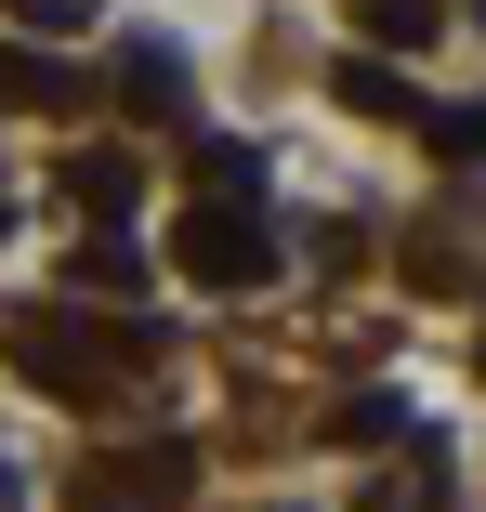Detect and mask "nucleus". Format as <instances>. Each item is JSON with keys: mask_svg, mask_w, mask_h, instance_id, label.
<instances>
[{"mask_svg": "<svg viewBox=\"0 0 486 512\" xmlns=\"http://www.w3.org/2000/svg\"><path fill=\"white\" fill-rule=\"evenodd\" d=\"M184 171H198L211 197H263V145H237V132H198V145H184Z\"/></svg>", "mask_w": 486, "mask_h": 512, "instance_id": "6e6552de", "label": "nucleus"}, {"mask_svg": "<svg viewBox=\"0 0 486 512\" xmlns=\"http://www.w3.org/2000/svg\"><path fill=\"white\" fill-rule=\"evenodd\" d=\"M421 145L434 158H486V106H421Z\"/></svg>", "mask_w": 486, "mask_h": 512, "instance_id": "9b49d317", "label": "nucleus"}, {"mask_svg": "<svg viewBox=\"0 0 486 512\" xmlns=\"http://www.w3.org/2000/svg\"><path fill=\"white\" fill-rule=\"evenodd\" d=\"M145 355H158V329H92V316H40V329H27V368H40L53 394H79V407H106Z\"/></svg>", "mask_w": 486, "mask_h": 512, "instance_id": "f03ea898", "label": "nucleus"}, {"mask_svg": "<svg viewBox=\"0 0 486 512\" xmlns=\"http://www.w3.org/2000/svg\"><path fill=\"white\" fill-rule=\"evenodd\" d=\"M0 14L40 27V40H79V27H92V0H0Z\"/></svg>", "mask_w": 486, "mask_h": 512, "instance_id": "ddd939ff", "label": "nucleus"}, {"mask_svg": "<svg viewBox=\"0 0 486 512\" xmlns=\"http://www.w3.org/2000/svg\"><path fill=\"white\" fill-rule=\"evenodd\" d=\"M27 106H92V79L79 66H53V53H14V40H0V119H27Z\"/></svg>", "mask_w": 486, "mask_h": 512, "instance_id": "39448f33", "label": "nucleus"}, {"mask_svg": "<svg viewBox=\"0 0 486 512\" xmlns=\"http://www.w3.org/2000/svg\"><path fill=\"white\" fill-rule=\"evenodd\" d=\"M119 106H132V119H184V53H171V40H132V53H119Z\"/></svg>", "mask_w": 486, "mask_h": 512, "instance_id": "423d86ee", "label": "nucleus"}, {"mask_svg": "<svg viewBox=\"0 0 486 512\" xmlns=\"http://www.w3.org/2000/svg\"><path fill=\"white\" fill-rule=\"evenodd\" d=\"M0 237H14V197H0Z\"/></svg>", "mask_w": 486, "mask_h": 512, "instance_id": "4468645a", "label": "nucleus"}, {"mask_svg": "<svg viewBox=\"0 0 486 512\" xmlns=\"http://www.w3.org/2000/svg\"><path fill=\"white\" fill-rule=\"evenodd\" d=\"M66 197H79L92 224H132V211H145V158H119V145H79V158H66Z\"/></svg>", "mask_w": 486, "mask_h": 512, "instance_id": "20e7f679", "label": "nucleus"}, {"mask_svg": "<svg viewBox=\"0 0 486 512\" xmlns=\"http://www.w3.org/2000/svg\"><path fill=\"white\" fill-rule=\"evenodd\" d=\"M79 289H145V250H132V237H92V250H79Z\"/></svg>", "mask_w": 486, "mask_h": 512, "instance_id": "f8f14e48", "label": "nucleus"}, {"mask_svg": "<svg viewBox=\"0 0 486 512\" xmlns=\"http://www.w3.org/2000/svg\"><path fill=\"white\" fill-rule=\"evenodd\" d=\"M355 27H368L381 53H421V40H434L447 14H434V0H355Z\"/></svg>", "mask_w": 486, "mask_h": 512, "instance_id": "9d476101", "label": "nucleus"}, {"mask_svg": "<svg viewBox=\"0 0 486 512\" xmlns=\"http://www.w3.org/2000/svg\"><path fill=\"white\" fill-rule=\"evenodd\" d=\"M198 486V447H106L66 473V512H184Z\"/></svg>", "mask_w": 486, "mask_h": 512, "instance_id": "7ed1b4c3", "label": "nucleus"}, {"mask_svg": "<svg viewBox=\"0 0 486 512\" xmlns=\"http://www.w3.org/2000/svg\"><path fill=\"white\" fill-rule=\"evenodd\" d=\"M329 92H342L355 119H408V132H421V92H408V66H381V53H342V79H329Z\"/></svg>", "mask_w": 486, "mask_h": 512, "instance_id": "0eeeda50", "label": "nucleus"}, {"mask_svg": "<svg viewBox=\"0 0 486 512\" xmlns=\"http://www.w3.org/2000/svg\"><path fill=\"white\" fill-rule=\"evenodd\" d=\"M171 276H198V289H263V276H276L263 197H184V211H171Z\"/></svg>", "mask_w": 486, "mask_h": 512, "instance_id": "f257e3e1", "label": "nucleus"}, {"mask_svg": "<svg viewBox=\"0 0 486 512\" xmlns=\"http://www.w3.org/2000/svg\"><path fill=\"white\" fill-rule=\"evenodd\" d=\"M329 434H342V447H395V434H408V394H395V381L342 394V407H329Z\"/></svg>", "mask_w": 486, "mask_h": 512, "instance_id": "1a4fd4ad", "label": "nucleus"}]
</instances>
